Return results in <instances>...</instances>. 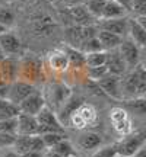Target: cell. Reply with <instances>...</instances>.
I'll return each instance as SVG.
<instances>
[{
    "mask_svg": "<svg viewBox=\"0 0 146 157\" xmlns=\"http://www.w3.org/2000/svg\"><path fill=\"white\" fill-rule=\"evenodd\" d=\"M51 151H54L59 157H69V156H75V150H73L72 144L67 140L60 141L59 144H56L54 147L50 148Z\"/></svg>",
    "mask_w": 146,
    "mask_h": 157,
    "instance_id": "cell-33",
    "label": "cell"
},
{
    "mask_svg": "<svg viewBox=\"0 0 146 157\" xmlns=\"http://www.w3.org/2000/svg\"><path fill=\"white\" fill-rule=\"evenodd\" d=\"M64 52H66V57H67L69 68L80 70V68L85 67V54L80 50L66 45L64 47Z\"/></svg>",
    "mask_w": 146,
    "mask_h": 157,
    "instance_id": "cell-25",
    "label": "cell"
},
{
    "mask_svg": "<svg viewBox=\"0 0 146 157\" xmlns=\"http://www.w3.org/2000/svg\"><path fill=\"white\" fill-rule=\"evenodd\" d=\"M118 52L123 58L126 67L135 68L140 60V48L130 38H123L121 44L118 45Z\"/></svg>",
    "mask_w": 146,
    "mask_h": 157,
    "instance_id": "cell-9",
    "label": "cell"
},
{
    "mask_svg": "<svg viewBox=\"0 0 146 157\" xmlns=\"http://www.w3.org/2000/svg\"><path fill=\"white\" fill-rule=\"evenodd\" d=\"M78 143H79V147H80L82 150L89 151V150H95L96 147L101 146L102 138H101V135L96 134V132L86 131V132H82V134H80Z\"/></svg>",
    "mask_w": 146,
    "mask_h": 157,
    "instance_id": "cell-24",
    "label": "cell"
},
{
    "mask_svg": "<svg viewBox=\"0 0 146 157\" xmlns=\"http://www.w3.org/2000/svg\"><path fill=\"white\" fill-rule=\"evenodd\" d=\"M70 96H72V90L64 83H54L51 84L50 89H48V99L53 103L56 111L62 109V106L69 101Z\"/></svg>",
    "mask_w": 146,
    "mask_h": 157,
    "instance_id": "cell-13",
    "label": "cell"
},
{
    "mask_svg": "<svg viewBox=\"0 0 146 157\" xmlns=\"http://www.w3.org/2000/svg\"><path fill=\"white\" fill-rule=\"evenodd\" d=\"M3 58H5V54H3V51L0 48V60H3Z\"/></svg>",
    "mask_w": 146,
    "mask_h": 157,
    "instance_id": "cell-45",
    "label": "cell"
},
{
    "mask_svg": "<svg viewBox=\"0 0 146 157\" xmlns=\"http://www.w3.org/2000/svg\"><path fill=\"white\" fill-rule=\"evenodd\" d=\"M96 119H98V112H96L95 106L86 102H80L69 115L66 125H70L76 129H83L95 124Z\"/></svg>",
    "mask_w": 146,
    "mask_h": 157,
    "instance_id": "cell-2",
    "label": "cell"
},
{
    "mask_svg": "<svg viewBox=\"0 0 146 157\" xmlns=\"http://www.w3.org/2000/svg\"><path fill=\"white\" fill-rule=\"evenodd\" d=\"M92 157H117V148H116V144L101 147L99 150H96V151L94 153V156Z\"/></svg>",
    "mask_w": 146,
    "mask_h": 157,
    "instance_id": "cell-36",
    "label": "cell"
},
{
    "mask_svg": "<svg viewBox=\"0 0 146 157\" xmlns=\"http://www.w3.org/2000/svg\"><path fill=\"white\" fill-rule=\"evenodd\" d=\"M0 48H2L5 56H18L21 52V48H22L21 39L13 32L6 31L0 35Z\"/></svg>",
    "mask_w": 146,
    "mask_h": 157,
    "instance_id": "cell-17",
    "label": "cell"
},
{
    "mask_svg": "<svg viewBox=\"0 0 146 157\" xmlns=\"http://www.w3.org/2000/svg\"><path fill=\"white\" fill-rule=\"evenodd\" d=\"M105 5V0H83V6L95 19H101V13Z\"/></svg>",
    "mask_w": 146,
    "mask_h": 157,
    "instance_id": "cell-28",
    "label": "cell"
},
{
    "mask_svg": "<svg viewBox=\"0 0 146 157\" xmlns=\"http://www.w3.org/2000/svg\"><path fill=\"white\" fill-rule=\"evenodd\" d=\"M29 56L31 57H25L22 60L21 67H18V71L21 73V80L32 84V82L38 77L39 71H41V63L32 54H29Z\"/></svg>",
    "mask_w": 146,
    "mask_h": 157,
    "instance_id": "cell-11",
    "label": "cell"
},
{
    "mask_svg": "<svg viewBox=\"0 0 146 157\" xmlns=\"http://www.w3.org/2000/svg\"><path fill=\"white\" fill-rule=\"evenodd\" d=\"M145 141H146L145 132H135V134L124 135L123 140L116 143L117 156L132 157L139 148H142V147L145 146Z\"/></svg>",
    "mask_w": 146,
    "mask_h": 157,
    "instance_id": "cell-5",
    "label": "cell"
},
{
    "mask_svg": "<svg viewBox=\"0 0 146 157\" xmlns=\"http://www.w3.org/2000/svg\"><path fill=\"white\" fill-rule=\"evenodd\" d=\"M67 10V15L70 17V21H73V25H79V26H86V25H92L95 17L91 15L89 12L86 10V7L82 5L73 6V7H69L66 9Z\"/></svg>",
    "mask_w": 146,
    "mask_h": 157,
    "instance_id": "cell-19",
    "label": "cell"
},
{
    "mask_svg": "<svg viewBox=\"0 0 146 157\" xmlns=\"http://www.w3.org/2000/svg\"><path fill=\"white\" fill-rule=\"evenodd\" d=\"M96 38H98V41L101 42L102 48L105 51L117 50L118 45L121 44V41H123V36L112 34V32H108V31H102V29H98Z\"/></svg>",
    "mask_w": 146,
    "mask_h": 157,
    "instance_id": "cell-22",
    "label": "cell"
},
{
    "mask_svg": "<svg viewBox=\"0 0 146 157\" xmlns=\"http://www.w3.org/2000/svg\"><path fill=\"white\" fill-rule=\"evenodd\" d=\"M127 106L135 111V113L143 115L146 112V103H145V96L143 98H132V101L127 102Z\"/></svg>",
    "mask_w": 146,
    "mask_h": 157,
    "instance_id": "cell-35",
    "label": "cell"
},
{
    "mask_svg": "<svg viewBox=\"0 0 146 157\" xmlns=\"http://www.w3.org/2000/svg\"><path fill=\"white\" fill-rule=\"evenodd\" d=\"M35 118L38 121L39 134H44V132H63L64 131V127L59 121V117L56 115V112L47 105L35 115Z\"/></svg>",
    "mask_w": 146,
    "mask_h": 157,
    "instance_id": "cell-4",
    "label": "cell"
},
{
    "mask_svg": "<svg viewBox=\"0 0 146 157\" xmlns=\"http://www.w3.org/2000/svg\"><path fill=\"white\" fill-rule=\"evenodd\" d=\"M132 157H146V150H145V147L139 148V150H137V151H136Z\"/></svg>",
    "mask_w": 146,
    "mask_h": 157,
    "instance_id": "cell-41",
    "label": "cell"
},
{
    "mask_svg": "<svg viewBox=\"0 0 146 157\" xmlns=\"http://www.w3.org/2000/svg\"><path fill=\"white\" fill-rule=\"evenodd\" d=\"M110 119H111L112 128L116 129L117 134L123 135V137L127 134H132L133 122H132L130 113L126 108H121V106L112 108L110 111Z\"/></svg>",
    "mask_w": 146,
    "mask_h": 157,
    "instance_id": "cell-6",
    "label": "cell"
},
{
    "mask_svg": "<svg viewBox=\"0 0 146 157\" xmlns=\"http://www.w3.org/2000/svg\"><path fill=\"white\" fill-rule=\"evenodd\" d=\"M96 34H98V28H95L94 25H86V26L72 25V26H67L64 31L66 42L69 47H73V48H79L85 39L96 36Z\"/></svg>",
    "mask_w": 146,
    "mask_h": 157,
    "instance_id": "cell-3",
    "label": "cell"
},
{
    "mask_svg": "<svg viewBox=\"0 0 146 157\" xmlns=\"http://www.w3.org/2000/svg\"><path fill=\"white\" fill-rule=\"evenodd\" d=\"M31 25L34 34L39 36H48L56 29V19L47 12H37L31 17Z\"/></svg>",
    "mask_w": 146,
    "mask_h": 157,
    "instance_id": "cell-8",
    "label": "cell"
},
{
    "mask_svg": "<svg viewBox=\"0 0 146 157\" xmlns=\"http://www.w3.org/2000/svg\"><path fill=\"white\" fill-rule=\"evenodd\" d=\"M78 50H80L83 54H88V52H94V51H102L104 48H102L101 42L98 41V38H96V36H92V38L85 39Z\"/></svg>",
    "mask_w": 146,
    "mask_h": 157,
    "instance_id": "cell-32",
    "label": "cell"
},
{
    "mask_svg": "<svg viewBox=\"0 0 146 157\" xmlns=\"http://www.w3.org/2000/svg\"><path fill=\"white\" fill-rule=\"evenodd\" d=\"M108 74V70L105 66H99V67H86V76L89 77L92 82H98L99 78Z\"/></svg>",
    "mask_w": 146,
    "mask_h": 157,
    "instance_id": "cell-34",
    "label": "cell"
},
{
    "mask_svg": "<svg viewBox=\"0 0 146 157\" xmlns=\"http://www.w3.org/2000/svg\"><path fill=\"white\" fill-rule=\"evenodd\" d=\"M6 31H7V29H6L5 26H3V25H0V35L3 34V32H6Z\"/></svg>",
    "mask_w": 146,
    "mask_h": 157,
    "instance_id": "cell-44",
    "label": "cell"
},
{
    "mask_svg": "<svg viewBox=\"0 0 146 157\" xmlns=\"http://www.w3.org/2000/svg\"><path fill=\"white\" fill-rule=\"evenodd\" d=\"M105 67L108 70V74L118 76V77L126 71V64H124L123 58H121V56H120V52L117 50H111V52H107Z\"/></svg>",
    "mask_w": 146,
    "mask_h": 157,
    "instance_id": "cell-21",
    "label": "cell"
},
{
    "mask_svg": "<svg viewBox=\"0 0 146 157\" xmlns=\"http://www.w3.org/2000/svg\"><path fill=\"white\" fill-rule=\"evenodd\" d=\"M114 2H117L120 5H123L127 10H130V0H114Z\"/></svg>",
    "mask_w": 146,
    "mask_h": 157,
    "instance_id": "cell-42",
    "label": "cell"
},
{
    "mask_svg": "<svg viewBox=\"0 0 146 157\" xmlns=\"http://www.w3.org/2000/svg\"><path fill=\"white\" fill-rule=\"evenodd\" d=\"M56 2H57V0H56Z\"/></svg>",
    "mask_w": 146,
    "mask_h": 157,
    "instance_id": "cell-47",
    "label": "cell"
},
{
    "mask_svg": "<svg viewBox=\"0 0 146 157\" xmlns=\"http://www.w3.org/2000/svg\"><path fill=\"white\" fill-rule=\"evenodd\" d=\"M13 147L18 154H23L26 151H43L45 148L39 135H18Z\"/></svg>",
    "mask_w": 146,
    "mask_h": 157,
    "instance_id": "cell-10",
    "label": "cell"
},
{
    "mask_svg": "<svg viewBox=\"0 0 146 157\" xmlns=\"http://www.w3.org/2000/svg\"><path fill=\"white\" fill-rule=\"evenodd\" d=\"M39 137H41V140H43V143H44L45 148L47 147H54L56 144H59L60 141L66 140V135H64V132H44V134H39Z\"/></svg>",
    "mask_w": 146,
    "mask_h": 157,
    "instance_id": "cell-31",
    "label": "cell"
},
{
    "mask_svg": "<svg viewBox=\"0 0 146 157\" xmlns=\"http://www.w3.org/2000/svg\"><path fill=\"white\" fill-rule=\"evenodd\" d=\"M130 10L136 13V16L146 15V0H130Z\"/></svg>",
    "mask_w": 146,
    "mask_h": 157,
    "instance_id": "cell-37",
    "label": "cell"
},
{
    "mask_svg": "<svg viewBox=\"0 0 146 157\" xmlns=\"http://www.w3.org/2000/svg\"><path fill=\"white\" fill-rule=\"evenodd\" d=\"M18 113H19V109L16 105L10 103L6 98H0V119L7 117H16Z\"/></svg>",
    "mask_w": 146,
    "mask_h": 157,
    "instance_id": "cell-30",
    "label": "cell"
},
{
    "mask_svg": "<svg viewBox=\"0 0 146 157\" xmlns=\"http://www.w3.org/2000/svg\"><path fill=\"white\" fill-rule=\"evenodd\" d=\"M16 117H7V118L0 119V132L16 135L18 134V118Z\"/></svg>",
    "mask_w": 146,
    "mask_h": 157,
    "instance_id": "cell-29",
    "label": "cell"
},
{
    "mask_svg": "<svg viewBox=\"0 0 146 157\" xmlns=\"http://www.w3.org/2000/svg\"><path fill=\"white\" fill-rule=\"evenodd\" d=\"M98 87L102 90L104 95L114 98V99H121V78L118 76H112V74H107L102 78H99L98 82Z\"/></svg>",
    "mask_w": 146,
    "mask_h": 157,
    "instance_id": "cell-14",
    "label": "cell"
},
{
    "mask_svg": "<svg viewBox=\"0 0 146 157\" xmlns=\"http://www.w3.org/2000/svg\"><path fill=\"white\" fill-rule=\"evenodd\" d=\"M21 157H44L43 156V151H26L23 154H19Z\"/></svg>",
    "mask_w": 146,
    "mask_h": 157,
    "instance_id": "cell-40",
    "label": "cell"
},
{
    "mask_svg": "<svg viewBox=\"0 0 146 157\" xmlns=\"http://www.w3.org/2000/svg\"><path fill=\"white\" fill-rule=\"evenodd\" d=\"M18 134L16 135H39L38 121L34 115L18 113Z\"/></svg>",
    "mask_w": 146,
    "mask_h": 157,
    "instance_id": "cell-16",
    "label": "cell"
},
{
    "mask_svg": "<svg viewBox=\"0 0 146 157\" xmlns=\"http://www.w3.org/2000/svg\"><path fill=\"white\" fill-rule=\"evenodd\" d=\"M59 5H62L63 9H69V7H73V6L82 5L83 0H57Z\"/></svg>",
    "mask_w": 146,
    "mask_h": 157,
    "instance_id": "cell-39",
    "label": "cell"
},
{
    "mask_svg": "<svg viewBox=\"0 0 146 157\" xmlns=\"http://www.w3.org/2000/svg\"><path fill=\"white\" fill-rule=\"evenodd\" d=\"M44 106H45L44 96L41 95L39 92H32L28 98H25V99L18 105V109H19V112L28 113V115H34L35 117Z\"/></svg>",
    "mask_w": 146,
    "mask_h": 157,
    "instance_id": "cell-15",
    "label": "cell"
},
{
    "mask_svg": "<svg viewBox=\"0 0 146 157\" xmlns=\"http://www.w3.org/2000/svg\"><path fill=\"white\" fill-rule=\"evenodd\" d=\"M16 22V13L9 6H0V25H3L6 29L12 28Z\"/></svg>",
    "mask_w": 146,
    "mask_h": 157,
    "instance_id": "cell-27",
    "label": "cell"
},
{
    "mask_svg": "<svg viewBox=\"0 0 146 157\" xmlns=\"http://www.w3.org/2000/svg\"><path fill=\"white\" fill-rule=\"evenodd\" d=\"M146 90V71L142 64L132 68V73L121 80V96L129 98H143Z\"/></svg>",
    "mask_w": 146,
    "mask_h": 157,
    "instance_id": "cell-1",
    "label": "cell"
},
{
    "mask_svg": "<svg viewBox=\"0 0 146 157\" xmlns=\"http://www.w3.org/2000/svg\"><path fill=\"white\" fill-rule=\"evenodd\" d=\"M16 135L12 134H6V132H0V147H13Z\"/></svg>",
    "mask_w": 146,
    "mask_h": 157,
    "instance_id": "cell-38",
    "label": "cell"
},
{
    "mask_svg": "<svg viewBox=\"0 0 146 157\" xmlns=\"http://www.w3.org/2000/svg\"><path fill=\"white\" fill-rule=\"evenodd\" d=\"M32 92H35L34 84L23 82V80H13L9 86H7V93H6V99L13 103V105H19L21 102L28 98Z\"/></svg>",
    "mask_w": 146,
    "mask_h": 157,
    "instance_id": "cell-7",
    "label": "cell"
},
{
    "mask_svg": "<svg viewBox=\"0 0 146 157\" xmlns=\"http://www.w3.org/2000/svg\"><path fill=\"white\" fill-rule=\"evenodd\" d=\"M3 2H5V0H0V3H3Z\"/></svg>",
    "mask_w": 146,
    "mask_h": 157,
    "instance_id": "cell-46",
    "label": "cell"
},
{
    "mask_svg": "<svg viewBox=\"0 0 146 157\" xmlns=\"http://www.w3.org/2000/svg\"><path fill=\"white\" fill-rule=\"evenodd\" d=\"M127 9L123 5H120L114 0H105V5L102 9L101 19H116V17H123L127 13Z\"/></svg>",
    "mask_w": 146,
    "mask_h": 157,
    "instance_id": "cell-23",
    "label": "cell"
},
{
    "mask_svg": "<svg viewBox=\"0 0 146 157\" xmlns=\"http://www.w3.org/2000/svg\"><path fill=\"white\" fill-rule=\"evenodd\" d=\"M2 157H21V156H19L16 151H6Z\"/></svg>",
    "mask_w": 146,
    "mask_h": 157,
    "instance_id": "cell-43",
    "label": "cell"
},
{
    "mask_svg": "<svg viewBox=\"0 0 146 157\" xmlns=\"http://www.w3.org/2000/svg\"><path fill=\"white\" fill-rule=\"evenodd\" d=\"M107 52L108 51H94L85 54V67H99L105 66L107 61Z\"/></svg>",
    "mask_w": 146,
    "mask_h": 157,
    "instance_id": "cell-26",
    "label": "cell"
},
{
    "mask_svg": "<svg viewBox=\"0 0 146 157\" xmlns=\"http://www.w3.org/2000/svg\"><path fill=\"white\" fill-rule=\"evenodd\" d=\"M102 22L99 23V28L102 31H108L116 35L123 36L127 35V26H129V17H116V19H101Z\"/></svg>",
    "mask_w": 146,
    "mask_h": 157,
    "instance_id": "cell-18",
    "label": "cell"
},
{
    "mask_svg": "<svg viewBox=\"0 0 146 157\" xmlns=\"http://www.w3.org/2000/svg\"><path fill=\"white\" fill-rule=\"evenodd\" d=\"M47 63H48V67L53 71L57 73H63L69 68V63H67V57L64 52V48H56L53 50L47 57Z\"/></svg>",
    "mask_w": 146,
    "mask_h": 157,
    "instance_id": "cell-20",
    "label": "cell"
},
{
    "mask_svg": "<svg viewBox=\"0 0 146 157\" xmlns=\"http://www.w3.org/2000/svg\"><path fill=\"white\" fill-rule=\"evenodd\" d=\"M127 35L139 48L145 47L146 44V26L145 16H136L135 19H129L127 26Z\"/></svg>",
    "mask_w": 146,
    "mask_h": 157,
    "instance_id": "cell-12",
    "label": "cell"
}]
</instances>
